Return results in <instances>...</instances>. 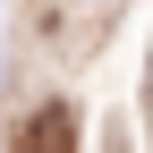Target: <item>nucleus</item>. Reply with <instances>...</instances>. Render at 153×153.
I'll use <instances>...</instances> for the list:
<instances>
[{
    "mask_svg": "<svg viewBox=\"0 0 153 153\" xmlns=\"http://www.w3.org/2000/svg\"><path fill=\"white\" fill-rule=\"evenodd\" d=\"M9 153H76V111H68V102H43L26 128H17Z\"/></svg>",
    "mask_w": 153,
    "mask_h": 153,
    "instance_id": "1",
    "label": "nucleus"
}]
</instances>
